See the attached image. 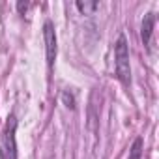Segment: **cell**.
I'll use <instances>...</instances> for the list:
<instances>
[{
  "label": "cell",
  "mask_w": 159,
  "mask_h": 159,
  "mask_svg": "<svg viewBox=\"0 0 159 159\" xmlns=\"http://www.w3.org/2000/svg\"><path fill=\"white\" fill-rule=\"evenodd\" d=\"M142 146H144L142 139L137 137L135 142L131 144V150H129V157L127 159H142Z\"/></svg>",
  "instance_id": "8992f818"
},
{
  "label": "cell",
  "mask_w": 159,
  "mask_h": 159,
  "mask_svg": "<svg viewBox=\"0 0 159 159\" xmlns=\"http://www.w3.org/2000/svg\"><path fill=\"white\" fill-rule=\"evenodd\" d=\"M17 118L11 112L8 116L4 133H2V142H0V159H17Z\"/></svg>",
  "instance_id": "7a4b0ae2"
},
{
  "label": "cell",
  "mask_w": 159,
  "mask_h": 159,
  "mask_svg": "<svg viewBox=\"0 0 159 159\" xmlns=\"http://www.w3.org/2000/svg\"><path fill=\"white\" fill-rule=\"evenodd\" d=\"M43 39H45V56H47V67L49 71H52L54 62H56V32H54V25L51 21H45L43 25Z\"/></svg>",
  "instance_id": "3957f363"
},
{
  "label": "cell",
  "mask_w": 159,
  "mask_h": 159,
  "mask_svg": "<svg viewBox=\"0 0 159 159\" xmlns=\"http://www.w3.org/2000/svg\"><path fill=\"white\" fill-rule=\"evenodd\" d=\"M114 71L118 81L129 88L131 84V66H129V47H127V39L124 34L118 36V41L114 45Z\"/></svg>",
  "instance_id": "6da1fadb"
},
{
  "label": "cell",
  "mask_w": 159,
  "mask_h": 159,
  "mask_svg": "<svg viewBox=\"0 0 159 159\" xmlns=\"http://www.w3.org/2000/svg\"><path fill=\"white\" fill-rule=\"evenodd\" d=\"M75 8L81 11L83 15H92L99 8V4L98 2H81V0H79V2H75Z\"/></svg>",
  "instance_id": "5b68a950"
},
{
  "label": "cell",
  "mask_w": 159,
  "mask_h": 159,
  "mask_svg": "<svg viewBox=\"0 0 159 159\" xmlns=\"http://www.w3.org/2000/svg\"><path fill=\"white\" fill-rule=\"evenodd\" d=\"M153 25H155V13H153V11H150V13H146V15H144L142 25H140V38H142V43H144L146 51H150V39H152Z\"/></svg>",
  "instance_id": "277c9868"
},
{
  "label": "cell",
  "mask_w": 159,
  "mask_h": 159,
  "mask_svg": "<svg viewBox=\"0 0 159 159\" xmlns=\"http://www.w3.org/2000/svg\"><path fill=\"white\" fill-rule=\"evenodd\" d=\"M30 8V4H26V2H17V10H19V13H23L25 15V11Z\"/></svg>",
  "instance_id": "52a82bcc"
}]
</instances>
